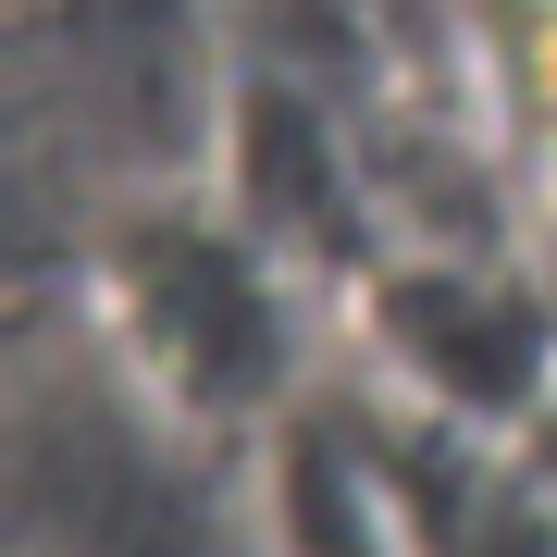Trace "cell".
Wrapping results in <instances>:
<instances>
[{
	"label": "cell",
	"mask_w": 557,
	"mask_h": 557,
	"mask_svg": "<svg viewBox=\"0 0 557 557\" xmlns=\"http://www.w3.org/2000/svg\"><path fill=\"white\" fill-rule=\"evenodd\" d=\"M285 533H298V557H384L372 496L347 483V458L322 434H298V458H285Z\"/></svg>",
	"instance_id": "2"
},
{
	"label": "cell",
	"mask_w": 557,
	"mask_h": 557,
	"mask_svg": "<svg viewBox=\"0 0 557 557\" xmlns=\"http://www.w3.org/2000/svg\"><path fill=\"white\" fill-rule=\"evenodd\" d=\"M137 285H149V335L174 347L186 372L211 384V397H248V384L273 372V322H260L248 273H236L211 236H149Z\"/></svg>",
	"instance_id": "1"
}]
</instances>
